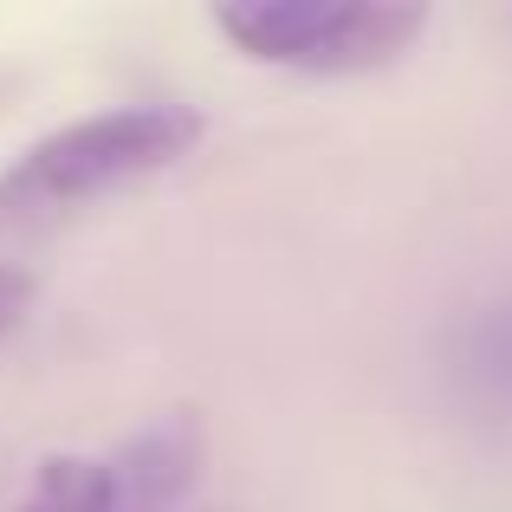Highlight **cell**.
<instances>
[{
    "mask_svg": "<svg viewBox=\"0 0 512 512\" xmlns=\"http://www.w3.org/2000/svg\"><path fill=\"white\" fill-rule=\"evenodd\" d=\"M111 467V487H117V512H156L175 506L201 474V428L188 415H163L156 428H143Z\"/></svg>",
    "mask_w": 512,
    "mask_h": 512,
    "instance_id": "3",
    "label": "cell"
},
{
    "mask_svg": "<svg viewBox=\"0 0 512 512\" xmlns=\"http://www.w3.org/2000/svg\"><path fill=\"white\" fill-rule=\"evenodd\" d=\"M461 376L487 396L512 402V305H493L461 331Z\"/></svg>",
    "mask_w": 512,
    "mask_h": 512,
    "instance_id": "5",
    "label": "cell"
},
{
    "mask_svg": "<svg viewBox=\"0 0 512 512\" xmlns=\"http://www.w3.org/2000/svg\"><path fill=\"white\" fill-rule=\"evenodd\" d=\"M201 143V117L188 104H117L39 137L0 169V234H39L72 221L78 208L169 169Z\"/></svg>",
    "mask_w": 512,
    "mask_h": 512,
    "instance_id": "1",
    "label": "cell"
},
{
    "mask_svg": "<svg viewBox=\"0 0 512 512\" xmlns=\"http://www.w3.org/2000/svg\"><path fill=\"white\" fill-rule=\"evenodd\" d=\"M26 305H33V279L20 266H0V338L26 318Z\"/></svg>",
    "mask_w": 512,
    "mask_h": 512,
    "instance_id": "6",
    "label": "cell"
},
{
    "mask_svg": "<svg viewBox=\"0 0 512 512\" xmlns=\"http://www.w3.org/2000/svg\"><path fill=\"white\" fill-rule=\"evenodd\" d=\"M20 512H117V487L104 461H46L33 474V493L20 500Z\"/></svg>",
    "mask_w": 512,
    "mask_h": 512,
    "instance_id": "4",
    "label": "cell"
},
{
    "mask_svg": "<svg viewBox=\"0 0 512 512\" xmlns=\"http://www.w3.org/2000/svg\"><path fill=\"white\" fill-rule=\"evenodd\" d=\"M214 26L234 52L286 72L350 78L396 65L422 39V7H389V0H227L214 7Z\"/></svg>",
    "mask_w": 512,
    "mask_h": 512,
    "instance_id": "2",
    "label": "cell"
}]
</instances>
